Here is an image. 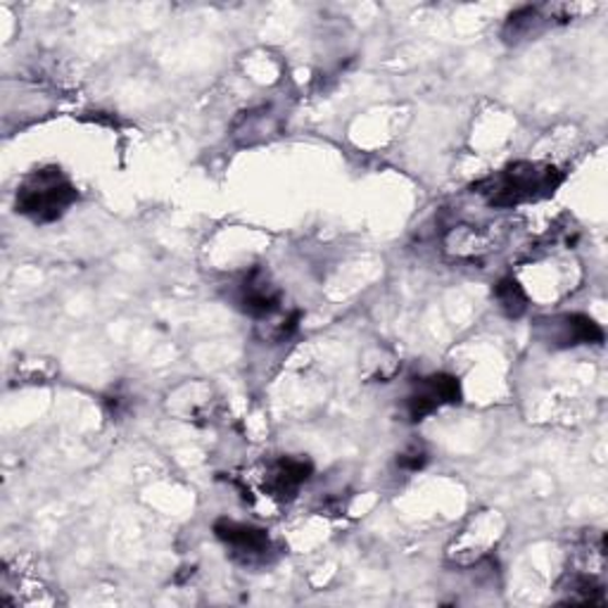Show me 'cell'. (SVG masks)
Returning <instances> with one entry per match:
<instances>
[{
  "instance_id": "obj_5",
  "label": "cell",
  "mask_w": 608,
  "mask_h": 608,
  "mask_svg": "<svg viewBox=\"0 0 608 608\" xmlns=\"http://www.w3.org/2000/svg\"><path fill=\"white\" fill-rule=\"evenodd\" d=\"M311 478V464L302 462V458H290L284 456L274 462L269 468H266L264 476V487L266 493L272 497L288 501L295 495H298V489Z\"/></svg>"
},
{
  "instance_id": "obj_7",
  "label": "cell",
  "mask_w": 608,
  "mask_h": 608,
  "mask_svg": "<svg viewBox=\"0 0 608 608\" xmlns=\"http://www.w3.org/2000/svg\"><path fill=\"white\" fill-rule=\"evenodd\" d=\"M554 343L561 347H575V345H601L604 343V329L585 314H563L552 319Z\"/></svg>"
},
{
  "instance_id": "obj_6",
  "label": "cell",
  "mask_w": 608,
  "mask_h": 608,
  "mask_svg": "<svg viewBox=\"0 0 608 608\" xmlns=\"http://www.w3.org/2000/svg\"><path fill=\"white\" fill-rule=\"evenodd\" d=\"M239 305L252 319H269L280 307V292L274 290V286H269V280H266V276L259 269H255L243 280Z\"/></svg>"
},
{
  "instance_id": "obj_2",
  "label": "cell",
  "mask_w": 608,
  "mask_h": 608,
  "mask_svg": "<svg viewBox=\"0 0 608 608\" xmlns=\"http://www.w3.org/2000/svg\"><path fill=\"white\" fill-rule=\"evenodd\" d=\"M79 192L69 184L63 169L46 167L34 172L18 190V212L36 224H51L77 202Z\"/></svg>"
},
{
  "instance_id": "obj_3",
  "label": "cell",
  "mask_w": 608,
  "mask_h": 608,
  "mask_svg": "<svg viewBox=\"0 0 608 608\" xmlns=\"http://www.w3.org/2000/svg\"><path fill=\"white\" fill-rule=\"evenodd\" d=\"M214 535L219 542H224L231 556L235 561L245 563V566L264 563L266 556H269V552H272L269 535H266V530H262L257 526L229 521V518H219V521L214 523Z\"/></svg>"
},
{
  "instance_id": "obj_1",
  "label": "cell",
  "mask_w": 608,
  "mask_h": 608,
  "mask_svg": "<svg viewBox=\"0 0 608 608\" xmlns=\"http://www.w3.org/2000/svg\"><path fill=\"white\" fill-rule=\"evenodd\" d=\"M561 184L563 174L554 167L535 165V162H513L497 176L480 181L476 188L493 207H518L554 196Z\"/></svg>"
},
{
  "instance_id": "obj_9",
  "label": "cell",
  "mask_w": 608,
  "mask_h": 608,
  "mask_svg": "<svg viewBox=\"0 0 608 608\" xmlns=\"http://www.w3.org/2000/svg\"><path fill=\"white\" fill-rule=\"evenodd\" d=\"M428 462V454L425 450L421 447V444H411V447L405 452V454H399V468H405V471H421Z\"/></svg>"
},
{
  "instance_id": "obj_8",
  "label": "cell",
  "mask_w": 608,
  "mask_h": 608,
  "mask_svg": "<svg viewBox=\"0 0 608 608\" xmlns=\"http://www.w3.org/2000/svg\"><path fill=\"white\" fill-rule=\"evenodd\" d=\"M495 300L499 302V309L509 319L523 317L526 309H528V295H526L523 286L518 284V280L513 276L501 278L499 284L495 286Z\"/></svg>"
},
{
  "instance_id": "obj_4",
  "label": "cell",
  "mask_w": 608,
  "mask_h": 608,
  "mask_svg": "<svg viewBox=\"0 0 608 608\" xmlns=\"http://www.w3.org/2000/svg\"><path fill=\"white\" fill-rule=\"evenodd\" d=\"M458 402H462V385H458V378L450 374H433L428 378H419L417 390L407 397V413L417 423L438 411L442 405Z\"/></svg>"
}]
</instances>
